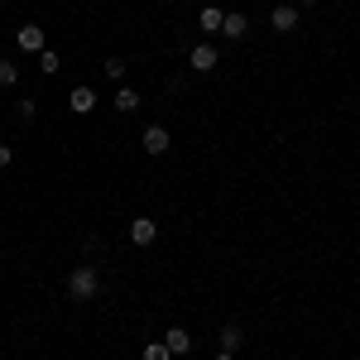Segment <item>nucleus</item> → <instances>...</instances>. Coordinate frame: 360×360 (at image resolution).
Instances as JSON below:
<instances>
[{
    "label": "nucleus",
    "mask_w": 360,
    "mask_h": 360,
    "mask_svg": "<svg viewBox=\"0 0 360 360\" xmlns=\"http://www.w3.org/2000/svg\"><path fill=\"white\" fill-rule=\"evenodd\" d=\"M217 63H221V53H217L212 44H193V53H188V68H193V72H212Z\"/></svg>",
    "instance_id": "4"
},
{
    "label": "nucleus",
    "mask_w": 360,
    "mask_h": 360,
    "mask_svg": "<svg viewBox=\"0 0 360 360\" xmlns=\"http://www.w3.org/2000/svg\"><path fill=\"white\" fill-rule=\"evenodd\" d=\"M34 115H39V101L25 96V101H20V120H34Z\"/></svg>",
    "instance_id": "17"
},
{
    "label": "nucleus",
    "mask_w": 360,
    "mask_h": 360,
    "mask_svg": "<svg viewBox=\"0 0 360 360\" xmlns=\"http://www.w3.org/2000/svg\"><path fill=\"white\" fill-rule=\"evenodd\" d=\"M164 346L173 351V356H188V351H193V336H188V327H168Z\"/></svg>",
    "instance_id": "8"
},
{
    "label": "nucleus",
    "mask_w": 360,
    "mask_h": 360,
    "mask_svg": "<svg viewBox=\"0 0 360 360\" xmlns=\"http://www.w3.org/2000/svg\"><path fill=\"white\" fill-rule=\"evenodd\" d=\"M139 144H144V154H154V159H164L168 154V125H144V135H139Z\"/></svg>",
    "instance_id": "3"
},
{
    "label": "nucleus",
    "mask_w": 360,
    "mask_h": 360,
    "mask_svg": "<svg viewBox=\"0 0 360 360\" xmlns=\"http://www.w3.org/2000/svg\"><path fill=\"white\" fill-rule=\"evenodd\" d=\"M197 25L207 29V34H221V25H226V10H221V5H202V15H197Z\"/></svg>",
    "instance_id": "9"
},
{
    "label": "nucleus",
    "mask_w": 360,
    "mask_h": 360,
    "mask_svg": "<svg viewBox=\"0 0 360 360\" xmlns=\"http://www.w3.org/2000/svg\"><path fill=\"white\" fill-rule=\"evenodd\" d=\"M250 34V20L240 15V10H226V25H221V39H231V44H240Z\"/></svg>",
    "instance_id": "6"
},
{
    "label": "nucleus",
    "mask_w": 360,
    "mask_h": 360,
    "mask_svg": "<svg viewBox=\"0 0 360 360\" xmlns=\"http://www.w3.org/2000/svg\"><path fill=\"white\" fill-rule=\"evenodd\" d=\"M312 5H322V0H298V10H312Z\"/></svg>",
    "instance_id": "19"
},
{
    "label": "nucleus",
    "mask_w": 360,
    "mask_h": 360,
    "mask_svg": "<svg viewBox=\"0 0 360 360\" xmlns=\"http://www.w3.org/2000/svg\"><path fill=\"white\" fill-rule=\"evenodd\" d=\"M130 240H135L139 250L154 245V240H159V221H154V217H135V221H130Z\"/></svg>",
    "instance_id": "5"
},
{
    "label": "nucleus",
    "mask_w": 360,
    "mask_h": 360,
    "mask_svg": "<svg viewBox=\"0 0 360 360\" xmlns=\"http://www.w3.org/2000/svg\"><path fill=\"white\" fill-rule=\"evenodd\" d=\"M20 49H25V53H44V49H49V44H44V29L25 25V29H20Z\"/></svg>",
    "instance_id": "10"
},
{
    "label": "nucleus",
    "mask_w": 360,
    "mask_h": 360,
    "mask_svg": "<svg viewBox=\"0 0 360 360\" xmlns=\"http://www.w3.org/2000/svg\"><path fill=\"white\" fill-rule=\"evenodd\" d=\"M240 341H245L240 322H226V327H221V351H231V356H236V351H240Z\"/></svg>",
    "instance_id": "12"
},
{
    "label": "nucleus",
    "mask_w": 360,
    "mask_h": 360,
    "mask_svg": "<svg viewBox=\"0 0 360 360\" xmlns=\"http://www.w3.org/2000/svg\"><path fill=\"white\" fill-rule=\"evenodd\" d=\"M217 360H236V356H231V351H221V356H217Z\"/></svg>",
    "instance_id": "20"
},
{
    "label": "nucleus",
    "mask_w": 360,
    "mask_h": 360,
    "mask_svg": "<svg viewBox=\"0 0 360 360\" xmlns=\"http://www.w3.org/2000/svg\"><path fill=\"white\" fill-rule=\"evenodd\" d=\"M139 360H173V351H168L164 341H149V346L139 351Z\"/></svg>",
    "instance_id": "15"
},
{
    "label": "nucleus",
    "mask_w": 360,
    "mask_h": 360,
    "mask_svg": "<svg viewBox=\"0 0 360 360\" xmlns=\"http://www.w3.org/2000/svg\"><path fill=\"white\" fill-rule=\"evenodd\" d=\"M68 106H72L77 115H91V111H96V91H91V86H72Z\"/></svg>",
    "instance_id": "7"
},
{
    "label": "nucleus",
    "mask_w": 360,
    "mask_h": 360,
    "mask_svg": "<svg viewBox=\"0 0 360 360\" xmlns=\"http://www.w3.org/2000/svg\"><path fill=\"white\" fill-rule=\"evenodd\" d=\"M298 20H303V15H298V5H293V0H278L274 10H269V25H274L278 34H293Z\"/></svg>",
    "instance_id": "2"
},
{
    "label": "nucleus",
    "mask_w": 360,
    "mask_h": 360,
    "mask_svg": "<svg viewBox=\"0 0 360 360\" xmlns=\"http://www.w3.org/2000/svg\"><path fill=\"white\" fill-rule=\"evenodd\" d=\"M101 72H106L111 82H125V58H106V63H101Z\"/></svg>",
    "instance_id": "16"
},
{
    "label": "nucleus",
    "mask_w": 360,
    "mask_h": 360,
    "mask_svg": "<svg viewBox=\"0 0 360 360\" xmlns=\"http://www.w3.org/2000/svg\"><path fill=\"white\" fill-rule=\"evenodd\" d=\"M139 106H144V101H139L135 86H120V91H115V111H120V115H135Z\"/></svg>",
    "instance_id": "11"
},
{
    "label": "nucleus",
    "mask_w": 360,
    "mask_h": 360,
    "mask_svg": "<svg viewBox=\"0 0 360 360\" xmlns=\"http://www.w3.org/2000/svg\"><path fill=\"white\" fill-rule=\"evenodd\" d=\"M58 68H63V58H58L53 49H44V53H39V72H44V77H53Z\"/></svg>",
    "instance_id": "14"
},
{
    "label": "nucleus",
    "mask_w": 360,
    "mask_h": 360,
    "mask_svg": "<svg viewBox=\"0 0 360 360\" xmlns=\"http://www.w3.org/2000/svg\"><path fill=\"white\" fill-rule=\"evenodd\" d=\"M101 293V274H96V264H77L72 274H68V298H77V303H91Z\"/></svg>",
    "instance_id": "1"
},
{
    "label": "nucleus",
    "mask_w": 360,
    "mask_h": 360,
    "mask_svg": "<svg viewBox=\"0 0 360 360\" xmlns=\"http://www.w3.org/2000/svg\"><path fill=\"white\" fill-rule=\"evenodd\" d=\"M15 164V149H10V144H0V168H10Z\"/></svg>",
    "instance_id": "18"
},
{
    "label": "nucleus",
    "mask_w": 360,
    "mask_h": 360,
    "mask_svg": "<svg viewBox=\"0 0 360 360\" xmlns=\"http://www.w3.org/2000/svg\"><path fill=\"white\" fill-rule=\"evenodd\" d=\"M20 82V63L15 58H0V86H15Z\"/></svg>",
    "instance_id": "13"
}]
</instances>
